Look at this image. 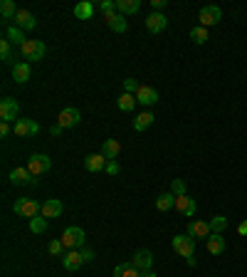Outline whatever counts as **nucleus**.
Segmentation results:
<instances>
[{
  "label": "nucleus",
  "mask_w": 247,
  "mask_h": 277,
  "mask_svg": "<svg viewBox=\"0 0 247 277\" xmlns=\"http://www.w3.org/2000/svg\"><path fill=\"white\" fill-rule=\"evenodd\" d=\"M205 248H208L210 255H220V253H225V238L218 235V233H213L208 240H205Z\"/></svg>",
  "instance_id": "22"
},
{
  "label": "nucleus",
  "mask_w": 247,
  "mask_h": 277,
  "mask_svg": "<svg viewBox=\"0 0 247 277\" xmlns=\"http://www.w3.org/2000/svg\"><path fill=\"white\" fill-rule=\"evenodd\" d=\"M0 57L5 65H13L15 62V55H13V42L10 40H0Z\"/></svg>",
  "instance_id": "30"
},
{
  "label": "nucleus",
  "mask_w": 247,
  "mask_h": 277,
  "mask_svg": "<svg viewBox=\"0 0 247 277\" xmlns=\"http://www.w3.org/2000/svg\"><path fill=\"white\" fill-rule=\"evenodd\" d=\"M175 210H178L181 216H186V218H193L195 210H198V203H195V198H190V196H175Z\"/></svg>",
  "instance_id": "11"
},
{
  "label": "nucleus",
  "mask_w": 247,
  "mask_h": 277,
  "mask_svg": "<svg viewBox=\"0 0 247 277\" xmlns=\"http://www.w3.org/2000/svg\"><path fill=\"white\" fill-rule=\"evenodd\" d=\"M107 25L114 30V33H126L129 30V22H126V15H121V13H112V15H107Z\"/></svg>",
  "instance_id": "20"
},
{
  "label": "nucleus",
  "mask_w": 247,
  "mask_h": 277,
  "mask_svg": "<svg viewBox=\"0 0 247 277\" xmlns=\"http://www.w3.org/2000/svg\"><path fill=\"white\" fill-rule=\"evenodd\" d=\"M13 79L18 84H25L30 79V62H15L13 65Z\"/></svg>",
  "instance_id": "23"
},
{
  "label": "nucleus",
  "mask_w": 247,
  "mask_h": 277,
  "mask_svg": "<svg viewBox=\"0 0 247 277\" xmlns=\"http://www.w3.org/2000/svg\"><path fill=\"white\" fill-rule=\"evenodd\" d=\"M138 87H141V84H138V79H133V77L124 79V92H126V94H136V92H138Z\"/></svg>",
  "instance_id": "39"
},
{
  "label": "nucleus",
  "mask_w": 247,
  "mask_h": 277,
  "mask_svg": "<svg viewBox=\"0 0 247 277\" xmlns=\"http://www.w3.org/2000/svg\"><path fill=\"white\" fill-rule=\"evenodd\" d=\"M30 230L40 235V233H45L47 230V218L45 216H35V218H30Z\"/></svg>",
  "instance_id": "35"
},
{
  "label": "nucleus",
  "mask_w": 247,
  "mask_h": 277,
  "mask_svg": "<svg viewBox=\"0 0 247 277\" xmlns=\"http://www.w3.org/2000/svg\"><path fill=\"white\" fill-rule=\"evenodd\" d=\"M153 119L156 116H153L151 111H141L138 116H133V131H146L153 124Z\"/></svg>",
  "instance_id": "26"
},
{
  "label": "nucleus",
  "mask_w": 247,
  "mask_h": 277,
  "mask_svg": "<svg viewBox=\"0 0 247 277\" xmlns=\"http://www.w3.org/2000/svg\"><path fill=\"white\" fill-rule=\"evenodd\" d=\"M136 104H138V102H136V94H126V92H124L119 99H116V107H119L121 111H133Z\"/></svg>",
  "instance_id": "29"
},
{
  "label": "nucleus",
  "mask_w": 247,
  "mask_h": 277,
  "mask_svg": "<svg viewBox=\"0 0 247 277\" xmlns=\"http://www.w3.org/2000/svg\"><path fill=\"white\" fill-rule=\"evenodd\" d=\"M210 223V230L213 233H218V235H223L225 233V228H228V218L225 216H215L213 221H208Z\"/></svg>",
  "instance_id": "34"
},
{
  "label": "nucleus",
  "mask_w": 247,
  "mask_h": 277,
  "mask_svg": "<svg viewBox=\"0 0 247 277\" xmlns=\"http://www.w3.org/2000/svg\"><path fill=\"white\" fill-rule=\"evenodd\" d=\"M198 20H200V27H215L223 20V10L218 5H205V8H200Z\"/></svg>",
  "instance_id": "4"
},
{
  "label": "nucleus",
  "mask_w": 247,
  "mask_h": 277,
  "mask_svg": "<svg viewBox=\"0 0 247 277\" xmlns=\"http://www.w3.org/2000/svg\"><path fill=\"white\" fill-rule=\"evenodd\" d=\"M104 171H107V173H109V176H116V173H119V171H121V166H119V164H116V161H109V164H107V168H104Z\"/></svg>",
  "instance_id": "42"
},
{
  "label": "nucleus",
  "mask_w": 247,
  "mask_h": 277,
  "mask_svg": "<svg viewBox=\"0 0 247 277\" xmlns=\"http://www.w3.org/2000/svg\"><path fill=\"white\" fill-rule=\"evenodd\" d=\"M50 168H52V159H50L47 153H32V156H30V161H27V171H30L32 176L47 173Z\"/></svg>",
  "instance_id": "7"
},
{
  "label": "nucleus",
  "mask_w": 247,
  "mask_h": 277,
  "mask_svg": "<svg viewBox=\"0 0 247 277\" xmlns=\"http://www.w3.org/2000/svg\"><path fill=\"white\" fill-rule=\"evenodd\" d=\"M156 208H158L161 213H166V210L175 208V196H173V193H161V196L156 198Z\"/></svg>",
  "instance_id": "28"
},
{
  "label": "nucleus",
  "mask_w": 247,
  "mask_h": 277,
  "mask_svg": "<svg viewBox=\"0 0 247 277\" xmlns=\"http://www.w3.org/2000/svg\"><path fill=\"white\" fill-rule=\"evenodd\" d=\"M59 240L64 242V248L67 250H82L84 248V242H87V235H84V230L79 228V225H69L64 233H62V238Z\"/></svg>",
  "instance_id": "1"
},
{
  "label": "nucleus",
  "mask_w": 247,
  "mask_h": 277,
  "mask_svg": "<svg viewBox=\"0 0 247 277\" xmlns=\"http://www.w3.org/2000/svg\"><path fill=\"white\" fill-rule=\"evenodd\" d=\"M92 15H94V3H89V0H82V3H77V5H75V18L89 20Z\"/></svg>",
  "instance_id": "25"
},
{
  "label": "nucleus",
  "mask_w": 247,
  "mask_h": 277,
  "mask_svg": "<svg viewBox=\"0 0 247 277\" xmlns=\"http://www.w3.org/2000/svg\"><path fill=\"white\" fill-rule=\"evenodd\" d=\"M171 193L173 196H188V183H186L183 178H173Z\"/></svg>",
  "instance_id": "36"
},
{
  "label": "nucleus",
  "mask_w": 247,
  "mask_h": 277,
  "mask_svg": "<svg viewBox=\"0 0 247 277\" xmlns=\"http://www.w3.org/2000/svg\"><path fill=\"white\" fill-rule=\"evenodd\" d=\"M141 10V0H116V13L121 15H133Z\"/></svg>",
  "instance_id": "24"
},
{
  "label": "nucleus",
  "mask_w": 247,
  "mask_h": 277,
  "mask_svg": "<svg viewBox=\"0 0 247 277\" xmlns=\"http://www.w3.org/2000/svg\"><path fill=\"white\" fill-rule=\"evenodd\" d=\"M237 233H240V235H247V221H242L237 225Z\"/></svg>",
  "instance_id": "45"
},
{
  "label": "nucleus",
  "mask_w": 247,
  "mask_h": 277,
  "mask_svg": "<svg viewBox=\"0 0 247 277\" xmlns=\"http://www.w3.org/2000/svg\"><path fill=\"white\" fill-rule=\"evenodd\" d=\"M82 121V114H79V109H75V107H67V109L59 111L57 116V124L62 127V129H72V127H77Z\"/></svg>",
  "instance_id": "9"
},
{
  "label": "nucleus",
  "mask_w": 247,
  "mask_h": 277,
  "mask_svg": "<svg viewBox=\"0 0 247 277\" xmlns=\"http://www.w3.org/2000/svg\"><path fill=\"white\" fill-rule=\"evenodd\" d=\"M188 235L193 238V240H208L210 235H213L210 223L208 221H190L188 223Z\"/></svg>",
  "instance_id": "8"
},
{
  "label": "nucleus",
  "mask_w": 247,
  "mask_h": 277,
  "mask_svg": "<svg viewBox=\"0 0 247 277\" xmlns=\"http://www.w3.org/2000/svg\"><path fill=\"white\" fill-rule=\"evenodd\" d=\"M107 161H116L119 159V153H121V144L116 141V139H107L104 144H101V151H99Z\"/></svg>",
  "instance_id": "16"
},
{
  "label": "nucleus",
  "mask_w": 247,
  "mask_h": 277,
  "mask_svg": "<svg viewBox=\"0 0 247 277\" xmlns=\"http://www.w3.org/2000/svg\"><path fill=\"white\" fill-rule=\"evenodd\" d=\"M166 25H168V18H166L163 13H151V15L146 18V30H149V33H163Z\"/></svg>",
  "instance_id": "14"
},
{
  "label": "nucleus",
  "mask_w": 247,
  "mask_h": 277,
  "mask_svg": "<svg viewBox=\"0 0 247 277\" xmlns=\"http://www.w3.org/2000/svg\"><path fill=\"white\" fill-rule=\"evenodd\" d=\"M79 253H82V258H84V262H94V250H89V248H82V250H79Z\"/></svg>",
  "instance_id": "41"
},
{
  "label": "nucleus",
  "mask_w": 247,
  "mask_h": 277,
  "mask_svg": "<svg viewBox=\"0 0 247 277\" xmlns=\"http://www.w3.org/2000/svg\"><path fill=\"white\" fill-rule=\"evenodd\" d=\"M40 216H45V218H59V216H62V201H59V198H50V201H45Z\"/></svg>",
  "instance_id": "19"
},
{
  "label": "nucleus",
  "mask_w": 247,
  "mask_h": 277,
  "mask_svg": "<svg viewBox=\"0 0 247 277\" xmlns=\"http://www.w3.org/2000/svg\"><path fill=\"white\" fill-rule=\"evenodd\" d=\"M47 250H50V255H55V258H57V255H62L67 248H64V242H62V240H52L50 245H47Z\"/></svg>",
  "instance_id": "38"
},
{
  "label": "nucleus",
  "mask_w": 247,
  "mask_h": 277,
  "mask_svg": "<svg viewBox=\"0 0 247 277\" xmlns=\"http://www.w3.org/2000/svg\"><path fill=\"white\" fill-rule=\"evenodd\" d=\"M18 111H20V104L13 97H3L0 99V121H5V124L18 121Z\"/></svg>",
  "instance_id": "5"
},
{
  "label": "nucleus",
  "mask_w": 247,
  "mask_h": 277,
  "mask_svg": "<svg viewBox=\"0 0 247 277\" xmlns=\"http://www.w3.org/2000/svg\"><path fill=\"white\" fill-rule=\"evenodd\" d=\"M15 136H32V119H18L15 121Z\"/></svg>",
  "instance_id": "32"
},
{
  "label": "nucleus",
  "mask_w": 247,
  "mask_h": 277,
  "mask_svg": "<svg viewBox=\"0 0 247 277\" xmlns=\"http://www.w3.org/2000/svg\"><path fill=\"white\" fill-rule=\"evenodd\" d=\"M0 15H3L5 20L15 18V15H18V8H15V3H13V0H3V3H0Z\"/></svg>",
  "instance_id": "33"
},
{
  "label": "nucleus",
  "mask_w": 247,
  "mask_h": 277,
  "mask_svg": "<svg viewBox=\"0 0 247 277\" xmlns=\"http://www.w3.org/2000/svg\"><path fill=\"white\" fill-rule=\"evenodd\" d=\"M62 127H59V124H52V129H50V134H52V136H59V134H62Z\"/></svg>",
  "instance_id": "44"
},
{
  "label": "nucleus",
  "mask_w": 247,
  "mask_h": 277,
  "mask_svg": "<svg viewBox=\"0 0 247 277\" xmlns=\"http://www.w3.org/2000/svg\"><path fill=\"white\" fill-rule=\"evenodd\" d=\"M186 262H188L190 267H195V265H198V260H195V255H193V258H186Z\"/></svg>",
  "instance_id": "46"
},
{
  "label": "nucleus",
  "mask_w": 247,
  "mask_h": 277,
  "mask_svg": "<svg viewBox=\"0 0 247 277\" xmlns=\"http://www.w3.org/2000/svg\"><path fill=\"white\" fill-rule=\"evenodd\" d=\"M168 5V0H151V13H161Z\"/></svg>",
  "instance_id": "40"
},
{
  "label": "nucleus",
  "mask_w": 247,
  "mask_h": 277,
  "mask_svg": "<svg viewBox=\"0 0 247 277\" xmlns=\"http://www.w3.org/2000/svg\"><path fill=\"white\" fill-rule=\"evenodd\" d=\"M141 277H156V272H153V270H144V272H141Z\"/></svg>",
  "instance_id": "47"
},
{
  "label": "nucleus",
  "mask_w": 247,
  "mask_h": 277,
  "mask_svg": "<svg viewBox=\"0 0 247 277\" xmlns=\"http://www.w3.org/2000/svg\"><path fill=\"white\" fill-rule=\"evenodd\" d=\"M173 250L181 258H193L195 255V240L190 238L188 233L186 235H173Z\"/></svg>",
  "instance_id": "6"
},
{
  "label": "nucleus",
  "mask_w": 247,
  "mask_h": 277,
  "mask_svg": "<svg viewBox=\"0 0 247 277\" xmlns=\"http://www.w3.org/2000/svg\"><path fill=\"white\" fill-rule=\"evenodd\" d=\"M107 164H109V161H107L101 153H89V156H84V168H87L89 173H99V171H104Z\"/></svg>",
  "instance_id": "15"
},
{
  "label": "nucleus",
  "mask_w": 247,
  "mask_h": 277,
  "mask_svg": "<svg viewBox=\"0 0 247 277\" xmlns=\"http://www.w3.org/2000/svg\"><path fill=\"white\" fill-rule=\"evenodd\" d=\"M99 10L104 13V18L112 15V13L116 10V0H101V3H99Z\"/></svg>",
  "instance_id": "37"
},
{
  "label": "nucleus",
  "mask_w": 247,
  "mask_h": 277,
  "mask_svg": "<svg viewBox=\"0 0 247 277\" xmlns=\"http://www.w3.org/2000/svg\"><path fill=\"white\" fill-rule=\"evenodd\" d=\"M15 25H18L20 30H35V27H38V20H35V15H32L30 10H18Z\"/></svg>",
  "instance_id": "18"
},
{
  "label": "nucleus",
  "mask_w": 247,
  "mask_h": 277,
  "mask_svg": "<svg viewBox=\"0 0 247 277\" xmlns=\"http://www.w3.org/2000/svg\"><path fill=\"white\" fill-rule=\"evenodd\" d=\"M13 210L22 216V218H35L42 213V203H38L35 198H18L15 205H13Z\"/></svg>",
  "instance_id": "3"
},
{
  "label": "nucleus",
  "mask_w": 247,
  "mask_h": 277,
  "mask_svg": "<svg viewBox=\"0 0 247 277\" xmlns=\"http://www.w3.org/2000/svg\"><path fill=\"white\" fill-rule=\"evenodd\" d=\"M131 262L144 272V270H151L153 267V253L151 250H146V248H141V250H136L133 253V258H131Z\"/></svg>",
  "instance_id": "12"
},
{
  "label": "nucleus",
  "mask_w": 247,
  "mask_h": 277,
  "mask_svg": "<svg viewBox=\"0 0 247 277\" xmlns=\"http://www.w3.org/2000/svg\"><path fill=\"white\" fill-rule=\"evenodd\" d=\"M5 37H8V40H10L13 45H18V47H22V45L27 42V37H25V33L20 30L18 25H10V27L5 30Z\"/></svg>",
  "instance_id": "27"
},
{
  "label": "nucleus",
  "mask_w": 247,
  "mask_h": 277,
  "mask_svg": "<svg viewBox=\"0 0 247 277\" xmlns=\"http://www.w3.org/2000/svg\"><path fill=\"white\" fill-rule=\"evenodd\" d=\"M20 55H22V62H40L45 57V45L40 40H27L22 47H20Z\"/></svg>",
  "instance_id": "2"
},
{
  "label": "nucleus",
  "mask_w": 247,
  "mask_h": 277,
  "mask_svg": "<svg viewBox=\"0 0 247 277\" xmlns=\"http://www.w3.org/2000/svg\"><path fill=\"white\" fill-rule=\"evenodd\" d=\"M208 27H200V25H195L193 30H190V40L195 42V45H205L208 42Z\"/></svg>",
  "instance_id": "31"
},
{
  "label": "nucleus",
  "mask_w": 247,
  "mask_h": 277,
  "mask_svg": "<svg viewBox=\"0 0 247 277\" xmlns=\"http://www.w3.org/2000/svg\"><path fill=\"white\" fill-rule=\"evenodd\" d=\"M136 102L144 104V107H151V104L158 102V92H156L153 87H149V84H141L138 92H136Z\"/></svg>",
  "instance_id": "13"
},
{
  "label": "nucleus",
  "mask_w": 247,
  "mask_h": 277,
  "mask_svg": "<svg viewBox=\"0 0 247 277\" xmlns=\"http://www.w3.org/2000/svg\"><path fill=\"white\" fill-rule=\"evenodd\" d=\"M62 265H64V270L75 272V270H79V267L84 265V258H82V253H79V250H69V253H64Z\"/></svg>",
  "instance_id": "17"
},
{
  "label": "nucleus",
  "mask_w": 247,
  "mask_h": 277,
  "mask_svg": "<svg viewBox=\"0 0 247 277\" xmlns=\"http://www.w3.org/2000/svg\"><path fill=\"white\" fill-rule=\"evenodd\" d=\"M114 277H141V270L133 265L131 260L129 262H119L114 267Z\"/></svg>",
  "instance_id": "21"
},
{
  "label": "nucleus",
  "mask_w": 247,
  "mask_h": 277,
  "mask_svg": "<svg viewBox=\"0 0 247 277\" xmlns=\"http://www.w3.org/2000/svg\"><path fill=\"white\" fill-rule=\"evenodd\" d=\"M10 183L13 186H38V178L27 168H13L10 171Z\"/></svg>",
  "instance_id": "10"
},
{
  "label": "nucleus",
  "mask_w": 247,
  "mask_h": 277,
  "mask_svg": "<svg viewBox=\"0 0 247 277\" xmlns=\"http://www.w3.org/2000/svg\"><path fill=\"white\" fill-rule=\"evenodd\" d=\"M8 134H10V124L0 121V136H8Z\"/></svg>",
  "instance_id": "43"
}]
</instances>
